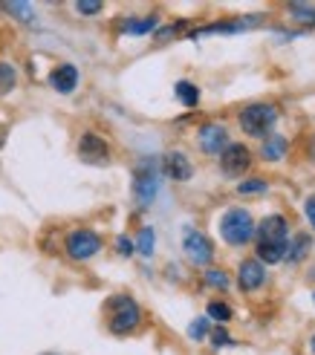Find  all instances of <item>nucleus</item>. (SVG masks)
<instances>
[{"label": "nucleus", "instance_id": "1a4fd4ad", "mask_svg": "<svg viewBox=\"0 0 315 355\" xmlns=\"http://www.w3.org/2000/svg\"><path fill=\"white\" fill-rule=\"evenodd\" d=\"M197 141H200L203 153H208V156H220L225 148L232 145V141H229V130H225L223 124H214V121L203 124V128L197 130Z\"/></svg>", "mask_w": 315, "mask_h": 355}, {"label": "nucleus", "instance_id": "dca6fc26", "mask_svg": "<svg viewBox=\"0 0 315 355\" xmlns=\"http://www.w3.org/2000/svg\"><path fill=\"white\" fill-rule=\"evenodd\" d=\"M156 26H160V17H156V15H148V17H128V21L121 24V32H128V35H148V32H153Z\"/></svg>", "mask_w": 315, "mask_h": 355}, {"label": "nucleus", "instance_id": "2eb2a0df", "mask_svg": "<svg viewBox=\"0 0 315 355\" xmlns=\"http://www.w3.org/2000/svg\"><path fill=\"white\" fill-rule=\"evenodd\" d=\"M309 248H312V237H309V234H295V237L289 240V245H287V257H284V260L301 263V260L309 254Z\"/></svg>", "mask_w": 315, "mask_h": 355}, {"label": "nucleus", "instance_id": "f257e3e1", "mask_svg": "<svg viewBox=\"0 0 315 355\" xmlns=\"http://www.w3.org/2000/svg\"><path fill=\"white\" fill-rule=\"evenodd\" d=\"M257 237V263L275 266L287 257V245H289V223L284 214H269L264 223H257L255 228Z\"/></svg>", "mask_w": 315, "mask_h": 355}, {"label": "nucleus", "instance_id": "4468645a", "mask_svg": "<svg viewBox=\"0 0 315 355\" xmlns=\"http://www.w3.org/2000/svg\"><path fill=\"white\" fill-rule=\"evenodd\" d=\"M287 156V139L272 133L269 139H264V148H260V159L264 162H281V159Z\"/></svg>", "mask_w": 315, "mask_h": 355}, {"label": "nucleus", "instance_id": "393cba45", "mask_svg": "<svg viewBox=\"0 0 315 355\" xmlns=\"http://www.w3.org/2000/svg\"><path fill=\"white\" fill-rule=\"evenodd\" d=\"M205 283H208V286L225 289V286H229V275L220 272V269H208V272H205Z\"/></svg>", "mask_w": 315, "mask_h": 355}, {"label": "nucleus", "instance_id": "6ab92c4d", "mask_svg": "<svg viewBox=\"0 0 315 355\" xmlns=\"http://www.w3.org/2000/svg\"><path fill=\"white\" fill-rule=\"evenodd\" d=\"M15 84H17V73H15V67L6 64V61H0V96H6L15 90Z\"/></svg>", "mask_w": 315, "mask_h": 355}, {"label": "nucleus", "instance_id": "f3484780", "mask_svg": "<svg viewBox=\"0 0 315 355\" xmlns=\"http://www.w3.org/2000/svg\"><path fill=\"white\" fill-rule=\"evenodd\" d=\"M173 93H177L182 107H197L200 104V90H197V84H191V81H177Z\"/></svg>", "mask_w": 315, "mask_h": 355}, {"label": "nucleus", "instance_id": "473e14b6", "mask_svg": "<svg viewBox=\"0 0 315 355\" xmlns=\"http://www.w3.org/2000/svg\"><path fill=\"white\" fill-rule=\"evenodd\" d=\"M44 355H56V352H44Z\"/></svg>", "mask_w": 315, "mask_h": 355}, {"label": "nucleus", "instance_id": "9b49d317", "mask_svg": "<svg viewBox=\"0 0 315 355\" xmlns=\"http://www.w3.org/2000/svg\"><path fill=\"white\" fill-rule=\"evenodd\" d=\"M162 173L173 182H188L191 176H194V168H191L188 156L182 150H168L162 156Z\"/></svg>", "mask_w": 315, "mask_h": 355}, {"label": "nucleus", "instance_id": "a211bd4d", "mask_svg": "<svg viewBox=\"0 0 315 355\" xmlns=\"http://www.w3.org/2000/svg\"><path fill=\"white\" fill-rule=\"evenodd\" d=\"M153 245H156V234H153V228H142V232H139V237H136V243H133V248L142 257H151L153 254Z\"/></svg>", "mask_w": 315, "mask_h": 355}, {"label": "nucleus", "instance_id": "a878e982", "mask_svg": "<svg viewBox=\"0 0 315 355\" xmlns=\"http://www.w3.org/2000/svg\"><path fill=\"white\" fill-rule=\"evenodd\" d=\"M212 344H214V347L220 349V347H232L235 341H232V335H229V332H225L223 327H217V329L212 332Z\"/></svg>", "mask_w": 315, "mask_h": 355}, {"label": "nucleus", "instance_id": "4be33fe9", "mask_svg": "<svg viewBox=\"0 0 315 355\" xmlns=\"http://www.w3.org/2000/svg\"><path fill=\"white\" fill-rule=\"evenodd\" d=\"M289 15H292L298 24H312V26H315V6H307V3H292V6H289Z\"/></svg>", "mask_w": 315, "mask_h": 355}, {"label": "nucleus", "instance_id": "5701e85b", "mask_svg": "<svg viewBox=\"0 0 315 355\" xmlns=\"http://www.w3.org/2000/svg\"><path fill=\"white\" fill-rule=\"evenodd\" d=\"M3 9H6L9 15H15L17 21H24V24H32V21H35V9H32L29 3H3Z\"/></svg>", "mask_w": 315, "mask_h": 355}, {"label": "nucleus", "instance_id": "aec40b11", "mask_svg": "<svg viewBox=\"0 0 315 355\" xmlns=\"http://www.w3.org/2000/svg\"><path fill=\"white\" fill-rule=\"evenodd\" d=\"M208 318H214V321H220V324H229L232 321V306L229 304H223V300H212V304H208Z\"/></svg>", "mask_w": 315, "mask_h": 355}, {"label": "nucleus", "instance_id": "f8f14e48", "mask_svg": "<svg viewBox=\"0 0 315 355\" xmlns=\"http://www.w3.org/2000/svg\"><path fill=\"white\" fill-rule=\"evenodd\" d=\"M264 283H266L264 263H257V260H243L240 263V269H237V286L243 292H257Z\"/></svg>", "mask_w": 315, "mask_h": 355}, {"label": "nucleus", "instance_id": "423d86ee", "mask_svg": "<svg viewBox=\"0 0 315 355\" xmlns=\"http://www.w3.org/2000/svg\"><path fill=\"white\" fill-rule=\"evenodd\" d=\"M101 237L96 232H90V228H78V232H69L67 240H64V248L67 254L73 260H90L101 252Z\"/></svg>", "mask_w": 315, "mask_h": 355}, {"label": "nucleus", "instance_id": "9d476101", "mask_svg": "<svg viewBox=\"0 0 315 355\" xmlns=\"http://www.w3.org/2000/svg\"><path fill=\"white\" fill-rule=\"evenodd\" d=\"M78 156L84 159V162L104 165V162L110 159V148H108V141H104L101 136H96V133H84L81 141H78Z\"/></svg>", "mask_w": 315, "mask_h": 355}, {"label": "nucleus", "instance_id": "7ed1b4c3", "mask_svg": "<svg viewBox=\"0 0 315 355\" xmlns=\"http://www.w3.org/2000/svg\"><path fill=\"white\" fill-rule=\"evenodd\" d=\"M278 124V107L275 104H249L240 113V128L252 139H269Z\"/></svg>", "mask_w": 315, "mask_h": 355}, {"label": "nucleus", "instance_id": "0eeeda50", "mask_svg": "<svg viewBox=\"0 0 315 355\" xmlns=\"http://www.w3.org/2000/svg\"><path fill=\"white\" fill-rule=\"evenodd\" d=\"M182 252L194 266H208L214 260V243L203 232H197V228H185L182 232Z\"/></svg>", "mask_w": 315, "mask_h": 355}, {"label": "nucleus", "instance_id": "c756f323", "mask_svg": "<svg viewBox=\"0 0 315 355\" xmlns=\"http://www.w3.org/2000/svg\"><path fill=\"white\" fill-rule=\"evenodd\" d=\"M182 26H168V29H162L160 35H156V38H160V41H168V38H173V35H177Z\"/></svg>", "mask_w": 315, "mask_h": 355}, {"label": "nucleus", "instance_id": "b1692460", "mask_svg": "<svg viewBox=\"0 0 315 355\" xmlns=\"http://www.w3.org/2000/svg\"><path fill=\"white\" fill-rule=\"evenodd\" d=\"M208 335V318H197V321H191L188 327V338L191 341H203Z\"/></svg>", "mask_w": 315, "mask_h": 355}, {"label": "nucleus", "instance_id": "bb28decb", "mask_svg": "<svg viewBox=\"0 0 315 355\" xmlns=\"http://www.w3.org/2000/svg\"><path fill=\"white\" fill-rule=\"evenodd\" d=\"M116 252H119L121 257H130V254L136 252V248H133V240H130V237H125V234L116 237Z\"/></svg>", "mask_w": 315, "mask_h": 355}, {"label": "nucleus", "instance_id": "ddd939ff", "mask_svg": "<svg viewBox=\"0 0 315 355\" xmlns=\"http://www.w3.org/2000/svg\"><path fill=\"white\" fill-rule=\"evenodd\" d=\"M49 87L61 96H69L78 87V69L76 64H58L56 69L49 73Z\"/></svg>", "mask_w": 315, "mask_h": 355}, {"label": "nucleus", "instance_id": "7c9ffc66", "mask_svg": "<svg viewBox=\"0 0 315 355\" xmlns=\"http://www.w3.org/2000/svg\"><path fill=\"white\" fill-rule=\"evenodd\" d=\"M309 349L315 352V335H312V338H309Z\"/></svg>", "mask_w": 315, "mask_h": 355}, {"label": "nucleus", "instance_id": "20e7f679", "mask_svg": "<svg viewBox=\"0 0 315 355\" xmlns=\"http://www.w3.org/2000/svg\"><path fill=\"white\" fill-rule=\"evenodd\" d=\"M139 324H142V309H139V304L133 297L128 295H119L110 300V332L113 335H130Z\"/></svg>", "mask_w": 315, "mask_h": 355}, {"label": "nucleus", "instance_id": "412c9836", "mask_svg": "<svg viewBox=\"0 0 315 355\" xmlns=\"http://www.w3.org/2000/svg\"><path fill=\"white\" fill-rule=\"evenodd\" d=\"M269 191V182L266 180H260V176H252V180H243V182H237V193H266Z\"/></svg>", "mask_w": 315, "mask_h": 355}, {"label": "nucleus", "instance_id": "c85d7f7f", "mask_svg": "<svg viewBox=\"0 0 315 355\" xmlns=\"http://www.w3.org/2000/svg\"><path fill=\"white\" fill-rule=\"evenodd\" d=\"M304 214H307V220H309V225L315 228V197H309V200L304 202Z\"/></svg>", "mask_w": 315, "mask_h": 355}, {"label": "nucleus", "instance_id": "6e6552de", "mask_svg": "<svg viewBox=\"0 0 315 355\" xmlns=\"http://www.w3.org/2000/svg\"><path fill=\"white\" fill-rule=\"evenodd\" d=\"M249 165H252V150L246 148V145H229L223 153H220V171L229 176V180H237V176H243L249 171Z\"/></svg>", "mask_w": 315, "mask_h": 355}, {"label": "nucleus", "instance_id": "cd10ccee", "mask_svg": "<svg viewBox=\"0 0 315 355\" xmlns=\"http://www.w3.org/2000/svg\"><path fill=\"white\" fill-rule=\"evenodd\" d=\"M76 9L81 15H99L101 12V3H99V0H81V3H76Z\"/></svg>", "mask_w": 315, "mask_h": 355}, {"label": "nucleus", "instance_id": "f03ea898", "mask_svg": "<svg viewBox=\"0 0 315 355\" xmlns=\"http://www.w3.org/2000/svg\"><path fill=\"white\" fill-rule=\"evenodd\" d=\"M257 223L252 220V214L246 208H229L220 217V234L229 245H246L255 237Z\"/></svg>", "mask_w": 315, "mask_h": 355}, {"label": "nucleus", "instance_id": "2f4dec72", "mask_svg": "<svg viewBox=\"0 0 315 355\" xmlns=\"http://www.w3.org/2000/svg\"><path fill=\"white\" fill-rule=\"evenodd\" d=\"M0 133H3V130H0ZM0 148H3V136H0Z\"/></svg>", "mask_w": 315, "mask_h": 355}, {"label": "nucleus", "instance_id": "39448f33", "mask_svg": "<svg viewBox=\"0 0 315 355\" xmlns=\"http://www.w3.org/2000/svg\"><path fill=\"white\" fill-rule=\"evenodd\" d=\"M156 193H160V168L153 159H145L133 171V200L139 208H148L156 200Z\"/></svg>", "mask_w": 315, "mask_h": 355}]
</instances>
